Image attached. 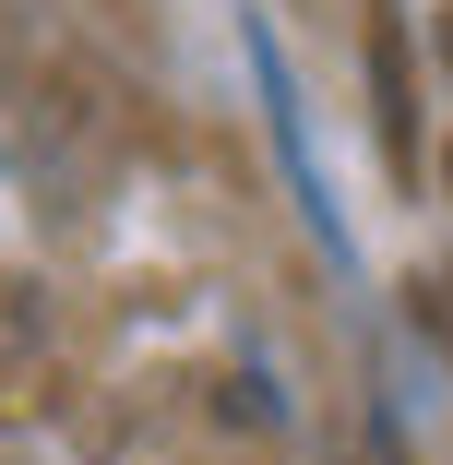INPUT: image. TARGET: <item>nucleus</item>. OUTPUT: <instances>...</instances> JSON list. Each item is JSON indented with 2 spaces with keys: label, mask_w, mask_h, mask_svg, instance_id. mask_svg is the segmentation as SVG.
Wrapping results in <instances>:
<instances>
[]
</instances>
